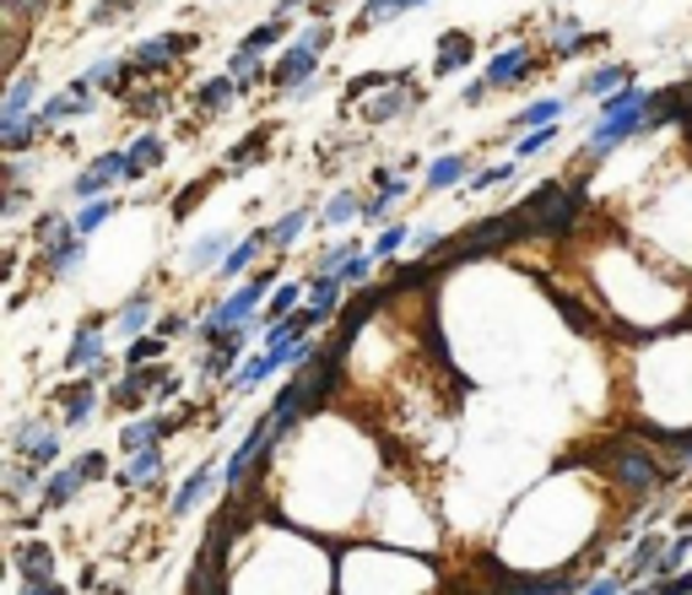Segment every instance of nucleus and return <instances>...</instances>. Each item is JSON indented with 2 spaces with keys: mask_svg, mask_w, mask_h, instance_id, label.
<instances>
[{
  "mask_svg": "<svg viewBox=\"0 0 692 595\" xmlns=\"http://www.w3.org/2000/svg\"><path fill=\"white\" fill-rule=\"evenodd\" d=\"M595 461V471L606 476V487L612 493H623V498H633V504H644L649 493H660V487H671L677 482V471H671V461H660L644 439H633V433H623V439H601V444H590V450H573V461Z\"/></svg>",
  "mask_w": 692,
  "mask_h": 595,
  "instance_id": "1",
  "label": "nucleus"
},
{
  "mask_svg": "<svg viewBox=\"0 0 692 595\" xmlns=\"http://www.w3.org/2000/svg\"><path fill=\"white\" fill-rule=\"evenodd\" d=\"M114 185H130V152L125 146H109V152H98L76 179H70V200H103Z\"/></svg>",
  "mask_w": 692,
  "mask_h": 595,
  "instance_id": "2",
  "label": "nucleus"
},
{
  "mask_svg": "<svg viewBox=\"0 0 692 595\" xmlns=\"http://www.w3.org/2000/svg\"><path fill=\"white\" fill-rule=\"evenodd\" d=\"M417 103H422V87H417V70L406 66V76H400L395 87H378L374 98H363V103H358V120L378 131V125H395V120H406Z\"/></svg>",
  "mask_w": 692,
  "mask_h": 595,
  "instance_id": "3",
  "label": "nucleus"
},
{
  "mask_svg": "<svg viewBox=\"0 0 692 595\" xmlns=\"http://www.w3.org/2000/svg\"><path fill=\"white\" fill-rule=\"evenodd\" d=\"M109 331H114V315H87L65 346V374H92L109 357Z\"/></svg>",
  "mask_w": 692,
  "mask_h": 595,
  "instance_id": "4",
  "label": "nucleus"
},
{
  "mask_svg": "<svg viewBox=\"0 0 692 595\" xmlns=\"http://www.w3.org/2000/svg\"><path fill=\"white\" fill-rule=\"evenodd\" d=\"M200 44V33H163V38H146V44H135L125 60H130V70L146 81V76H163V70L174 66L179 55H189Z\"/></svg>",
  "mask_w": 692,
  "mask_h": 595,
  "instance_id": "5",
  "label": "nucleus"
},
{
  "mask_svg": "<svg viewBox=\"0 0 692 595\" xmlns=\"http://www.w3.org/2000/svg\"><path fill=\"white\" fill-rule=\"evenodd\" d=\"M98 390H103V385H92L87 374H76V379L55 385V390H50V406H65L55 428H61V433H76V428H87V422H92V411H98Z\"/></svg>",
  "mask_w": 692,
  "mask_h": 595,
  "instance_id": "6",
  "label": "nucleus"
},
{
  "mask_svg": "<svg viewBox=\"0 0 692 595\" xmlns=\"http://www.w3.org/2000/svg\"><path fill=\"white\" fill-rule=\"evenodd\" d=\"M536 70H541V55H536L530 44H508V49H498V55L487 60V70H482V76H487V87H493V92H504V87L530 81Z\"/></svg>",
  "mask_w": 692,
  "mask_h": 595,
  "instance_id": "7",
  "label": "nucleus"
},
{
  "mask_svg": "<svg viewBox=\"0 0 692 595\" xmlns=\"http://www.w3.org/2000/svg\"><path fill=\"white\" fill-rule=\"evenodd\" d=\"M157 320H163V315H157V293H152V287H135L125 304L114 309V331L109 335H125V346H130V341L157 331Z\"/></svg>",
  "mask_w": 692,
  "mask_h": 595,
  "instance_id": "8",
  "label": "nucleus"
},
{
  "mask_svg": "<svg viewBox=\"0 0 692 595\" xmlns=\"http://www.w3.org/2000/svg\"><path fill=\"white\" fill-rule=\"evenodd\" d=\"M568 114H573V92H547V98L525 103V109L508 120V135L519 141V135H530V131H552V125H563Z\"/></svg>",
  "mask_w": 692,
  "mask_h": 595,
  "instance_id": "9",
  "label": "nucleus"
},
{
  "mask_svg": "<svg viewBox=\"0 0 692 595\" xmlns=\"http://www.w3.org/2000/svg\"><path fill=\"white\" fill-rule=\"evenodd\" d=\"M319 60H325V55H315V49H309L304 38H293V44L282 49V60L271 66V87H276V92L287 98L293 87H304V81H315V76H319Z\"/></svg>",
  "mask_w": 692,
  "mask_h": 595,
  "instance_id": "10",
  "label": "nucleus"
},
{
  "mask_svg": "<svg viewBox=\"0 0 692 595\" xmlns=\"http://www.w3.org/2000/svg\"><path fill=\"white\" fill-rule=\"evenodd\" d=\"M601 44H606V33H584V22H579V16H558V22H552V33H547V49H552V60L590 55V49H601Z\"/></svg>",
  "mask_w": 692,
  "mask_h": 595,
  "instance_id": "11",
  "label": "nucleus"
},
{
  "mask_svg": "<svg viewBox=\"0 0 692 595\" xmlns=\"http://www.w3.org/2000/svg\"><path fill=\"white\" fill-rule=\"evenodd\" d=\"M260 255H276V250H271V233H265V228L244 233V239L233 244V255L217 265V276H222V282H250L254 265H260Z\"/></svg>",
  "mask_w": 692,
  "mask_h": 595,
  "instance_id": "12",
  "label": "nucleus"
},
{
  "mask_svg": "<svg viewBox=\"0 0 692 595\" xmlns=\"http://www.w3.org/2000/svg\"><path fill=\"white\" fill-rule=\"evenodd\" d=\"M81 255H87V239H81L76 228H65L61 239H50V244L39 250V271H44L50 282H61V276H70V271L81 265Z\"/></svg>",
  "mask_w": 692,
  "mask_h": 595,
  "instance_id": "13",
  "label": "nucleus"
},
{
  "mask_svg": "<svg viewBox=\"0 0 692 595\" xmlns=\"http://www.w3.org/2000/svg\"><path fill=\"white\" fill-rule=\"evenodd\" d=\"M628 87H633L628 60H601V66L573 87V98H601V103H606V98H617V92H628Z\"/></svg>",
  "mask_w": 692,
  "mask_h": 595,
  "instance_id": "14",
  "label": "nucleus"
},
{
  "mask_svg": "<svg viewBox=\"0 0 692 595\" xmlns=\"http://www.w3.org/2000/svg\"><path fill=\"white\" fill-rule=\"evenodd\" d=\"M11 574L28 580H55V541H17L11 547Z\"/></svg>",
  "mask_w": 692,
  "mask_h": 595,
  "instance_id": "15",
  "label": "nucleus"
},
{
  "mask_svg": "<svg viewBox=\"0 0 692 595\" xmlns=\"http://www.w3.org/2000/svg\"><path fill=\"white\" fill-rule=\"evenodd\" d=\"M114 482H120L125 493H152V487L163 482V444H157V450H141V455H125V465L114 471Z\"/></svg>",
  "mask_w": 692,
  "mask_h": 595,
  "instance_id": "16",
  "label": "nucleus"
},
{
  "mask_svg": "<svg viewBox=\"0 0 692 595\" xmlns=\"http://www.w3.org/2000/svg\"><path fill=\"white\" fill-rule=\"evenodd\" d=\"M233 98H244V92H239V81H233L228 70H217V76H206V81L195 87V125H206L211 114H222V109H228Z\"/></svg>",
  "mask_w": 692,
  "mask_h": 595,
  "instance_id": "17",
  "label": "nucleus"
},
{
  "mask_svg": "<svg viewBox=\"0 0 692 595\" xmlns=\"http://www.w3.org/2000/svg\"><path fill=\"white\" fill-rule=\"evenodd\" d=\"M33 98H39V76H33V70H17L11 87H6V98H0V131H11L17 120H28V114H33Z\"/></svg>",
  "mask_w": 692,
  "mask_h": 595,
  "instance_id": "18",
  "label": "nucleus"
},
{
  "mask_svg": "<svg viewBox=\"0 0 692 595\" xmlns=\"http://www.w3.org/2000/svg\"><path fill=\"white\" fill-rule=\"evenodd\" d=\"M476 168H471V157L465 152H439L433 163H428V174H422V190L428 196H439V190H454V185H465Z\"/></svg>",
  "mask_w": 692,
  "mask_h": 595,
  "instance_id": "19",
  "label": "nucleus"
},
{
  "mask_svg": "<svg viewBox=\"0 0 692 595\" xmlns=\"http://www.w3.org/2000/svg\"><path fill=\"white\" fill-rule=\"evenodd\" d=\"M87 482L76 476V465H61V471H50L44 476V493H39V509L44 515H65L70 504H76V493H81Z\"/></svg>",
  "mask_w": 692,
  "mask_h": 595,
  "instance_id": "20",
  "label": "nucleus"
},
{
  "mask_svg": "<svg viewBox=\"0 0 692 595\" xmlns=\"http://www.w3.org/2000/svg\"><path fill=\"white\" fill-rule=\"evenodd\" d=\"M315 222H319L315 206H293V211H282V217L265 228V233H271V250H276V255H287V250H293V244L315 228Z\"/></svg>",
  "mask_w": 692,
  "mask_h": 595,
  "instance_id": "21",
  "label": "nucleus"
},
{
  "mask_svg": "<svg viewBox=\"0 0 692 595\" xmlns=\"http://www.w3.org/2000/svg\"><path fill=\"white\" fill-rule=\"evenodd\" d=\"M206 493H217V461H200L195 471H189L185 482H179V493H174V504H168V515L179 520V515H189Z\"/></svg>",
  "mask_w": 692,
  "mask_h": 595,
  "instance_id": "22",
  "label": "nucleus"
},
{
  "mask_svg": "<svg viewBox=\"0 0 692 595\" xmlns=\"http://www.w3.org/2000/svg\"><path fill=\"white\" fill-rule=\"evenodd\" d=\"M304 282H309V309H315L319 320H336L347 309V298H352L341 276H304Z\"/></svg>",
  "mask_w": 692,
  "mask_h": 595,
  "instance_id": "23",
  "label": "nucleus"
},
{
  "mask_svg": "<svg viewBox=\"0 0 692 595\" xmlns=\"http://www.w3.org/2000/svg\"><path fill=\"white\" fill-rule=\"evenodd\" d=\"M304 293H309V282L287 276V282L271 293V304H265V315H260V331H265V326H282V320H293V315L304 309Z\"/></svg>",
  "mask_w": 692,
  "mask_h": 595,
  "instance_id": "24",
  "label": "nucleus"
},
{
  "mask_svg": "<svg viewBox=\"0 0 692 595\" xmlns=\"http://www.w3.org/2000/svg\"><path fill=\"white\" fill-rule=\"evenodd\" d=\"M168 433H163V411H152V417H130L125 428H120V450L125 455H141V450H157Z\"/></svg>",
  "mask_w": 692,
  "mask_h": 595,
  "instance_id": "25",
  "label": "nucleus"
},
{
  "mask_svg": "<svg viewBox=\"0 0 692 595\" xmlns=\"http://www.w3.org/2000/svg\"><path fill=\"white\" fill-rule=\"evenodd\" d=\"M471 60H476V38H471V33H443L439 55H433V81L454 76V70L471 66Z\"/></svg>",
  "mask_w": 692,
  "mask_h": 595,
  "instance_id": "26",
  "label": "nucleus"
},
{
  "mask_svg": "<svg viewBox=\"0 0 692 595\" xmlns=\"http://www.w3.org/2000/svg\"><path fill=\"white\" fill-rule=\"evenodd\" d=\"M28 493H44V471L33 461H22V455H11V465H6V504L22 509Z\"/></svg>",
  "mask_w": 692,
  "mask_h": 595,
  "instance_id": "27",
  "label": "nucleus"
},
{
  "mask_svg": "<svg viewBox=\"0 0 692 595\" xmlns=\"http://www.w3.org/2000/svg\"><path fill=\"white\" fill-rule=\"evenodd\" d=\"M76 87H87V92H120V81H125V55H103V60H92V66L81 70V76H70Z\"/></svg>",
  "mask_w": 692,
  "mask_h": 595,
  "instance_id": "28",
  "label": "nucleus"
},
{
  "mask_svg": "<svg viewBox=\"0 0 692 595\" xmlns=\"http://www.w3.org/2000/svg\"><path fill=\"white\" fill-rule=\"evenodd\" d=\"M547 298H552V309L568 320V331H573V335H595V331H601V315H595V309H584L573 293H563V287H547Z\"/></svg>",
  "mask_w": 692,
  "mask_h": 595,
  "instance_id": "29",
  "label": "nucleus"
},
{
  "mask_svg": "<svg viewBox=\"0 0 692 595\" xmlns=\"http://www.w3.org/2000/svg\"><path fill=\"white\" fill-rule=\"evenodd\" d=\"M352 222H363V200L352 185H341L336 196L319 206V228H352Z\"/></svg>",
  "mask_w": 692,
  "mask_h": 595,
  "instance_id": "30",
  "label": "nucleus"
},
{
  "mask_svg": "<svg viewBox=\"0 0 692 595\" xmlns=\"http://www.w3.org/2000/svg\"><path fill=\"white\" fill-rule=\"evenodd\" d=\"M233 244H239V239H233V233H222V228H217V233H200V239L189 244L185 261L195 265V271H206V265H222L228 255H233Z\"/></svg>",
  "mask_w": 692,
  "mask_h": 595,
  "instance_id": "31",
  "label": "nucleus"
},
{
  "mask_svg": "<svg viewBox=\"0 0 692 595\" xmlns=\"http://www.w3.org/2000/svg\"><path fill=\"white\" fill-rule=\"evenodd\" d=\"M688 552H692V536H671V547L655 558V569H649V585H666V580H677V574H688Z\"/></svg>",
  "mask_w": 692,
  "mask_h": 595,
  "instance_id": "32",
  "label": "nucleus"
},
{
  "mask_svg": "<svg viewBox=\"0 0 692 595\" xmlns=\"http://www.w3.org/2000/svg\"><path fill=\"white\" fill-rule=\"evenodd\" d=\"M287 33H293V22H287V16H265V22H254L250 33H244V49L271 55V49H282V44H287Z\"/></svg>",
  "mask_w": 692,
  "mask_h": 595,
  "instance_id": "33",
  "label": "nucleus"
},
{
  "mask_svg": "<svg viewBox=\"0 0 692 595\" xmlns=\"http://www.w3.org/2000/svg\"><path fill=\"white\" fill-rule=\"evenodd\" d=\"M395 16H406V0H363L358 16L347 22V33L358 38V33H369V27H378V22H395Z\"/></svg>",
  "mask_w": 692,
  "mask_h": 595,
  "instance_id": "34",
  "label": "nucleus"
},
{
  "mask_svg": "<svg viewBox=\"0 0 692 595\" xmlns=\"http://www.w3.org/2000/svg\"><path fill=\"white\" fill-rule=\"evenodd\" d=\"M120 206H125V200H114V196L87 200V206H76V211H70V228H76L81 239H92V233H98V228H103V222H109V217H114Z\"/></svg>",
  "mask_w": 692,
  "mask_h": 595,
  "instance_id": "35",
  "label": "nucleus"
},
{
  "mask_svg": "<svg viewBox=\"0 0 692 595\" xmlns=\"http://www.w3.org/2000/svg\"><path fill=\"white\" fill-rule=\"evenodd\" d=\"M406 244H411V228H406V222H389V228H378V239L369 244V255H374V265H395Z\"/></svg>",
  "mask_w": 692,
  "mask_h": 595,
  "instance_id": "36",
  "label": "nucleus"
},
{
  "mask_svg": "<svg viewBox=\"0 0 692 595\" xmlns=\"http://www.w3.org/2000/svg\"><path fill=\"white\" fill-rule=\"evenodd\" d=\"M519 168H525L519 157H498V163H487V168H476V174L465 179V190H471V196H482V190H498V185H508V179H514Z\"/></svg>",
  "mask_w": 692,
  "mask_h": 595,
  "instance_id": "37",
  "label": "nucleus"
},
{
  "mask_svg": "<svg viewBox=\"0 0 692 595\" xmlns=\"http://www.w3.org/2000/svg\"><path fill=\"white\" fill-rule=\"evenodd\" d=\"M125 152H130V163H135V168H157V163L168 157V141H163L157 131H135L125 141Z\"/></svg>",
  "mask_w": 692,
  "mask_h": 595,
  "instance_id": "38",
  "label": "nucleus"
},
{
  "mask_svg": "<svg viewBox=\"0 0 692 595\" xmlns=\"http://www.w3.org/2000/svg\"><path fill=\"white\" fill-rule=\"evenodd\" d=\"M168 346H174V341H163L157 331L141 335V341H130V346H125V368H152V363H163V357H168Z\"/></svg>",
  "mask_w": 692,
  "mask_h": 595,
  "instance_id": "39",
  "label": "nucleus"
},
{
  "mask_svg": "<svg viewBox=\"0 0 692 595\" xmlns=\"http://www.w3.org/2000/svg\"><path fill=\"white\" fill-rule=\"evenodd\" d=\"M265 141H271V125H254V131L244 135L233 152H228V174H244V168H250V157H260V152H265Z\"/></svg>",
  "mask_w": 692,
  "mask_h": 595,
  "instance_id": "40",
  "label": "nucleus"
},
{
  "mask_svg": "<svg viewBox=\"0 0 692 595\" xmlns=\"http://www.w3.org/2000/svg\"><path fill=\"white\" fill-rule=\"evenodd\" d=\"M558 135H563V125H552V131H530V135H519V141H514V157H519V163H530V157H541V152H547V146H552Z\"/></svg>",
  "mask_w": 692,
  "mask_h": 595,
  "instance_id": "41",
  "label": "nucleus"
},
{
  "mask_svg": "<svg viewBox=\"0 0 692 595\" xmlns=\"http://www.w3.org/2000/svg\"><path fill=\"white\" fill-rule=\"evenodd\" d=\"M579 595H628V580L617 574V569H595L590 580H584V591Z\"/></svg>",
  "mask_w": 692,
  "mask_h": 595,
  "instance_id": "42",
  "label": "nucleus"
},
{
  "mask_svg": "<svg viewBox=\"0 0 692 595\" xmlns=\"http://www.w3.org/2000/svg\"><path fill=\"white\" fill-rule=\"evenodd\" d=\"M70 465H76V476H81V482H103V476H114L103 450H81V455H76Z\"/></svg>",
  "mask_w": 692,
  "mask_h": 595,
  "instance_id": "43",
  "label": "nucleus"
},
{
  "mask_svg": "<svg viewBox=\"0 0 692 595\" xmlns=\"http://www.w3.org/2000/svg\"><path fill=\"white\" fill-rule=\"evenodd\" d=\"M125 109L130 114H141V120H157V114L168 109V92H130Z\"/></svg>",
  "mask_w": 692,
  "mask_h": 595,
  "instance_id": "44",
  "label": "nucleus"
},
{
  "mask_svg": "<svg viewBox=\"0 0 692 595\" xmlns=\"http://www.w3.org/2000/svg\"><path fill=\"white\" fill-rule=\"evenodd\" d=\"M195 326H200V320H189V315L174 309V315H163V320H157V335H163V341H185V335H195Z\"/></svg>",
  "mask_w": 692,
  "mask_h": 595,
  "instance_id": "45",
  "label": "nucleus"
},
{
  "mask_svg": "<svg viewBox=\"0 0 692 595\" xmlns=\"http://www.w3.org/2000/svg\"><path fill=\"white\" fill-rule=\"evenodd\" d=\"M50 5H55V0H6V16H11V22H39Z\"/></svg>",
  "mask_w": 692,
  "mask_h": 595,
  "instance_id": "46",
  "label": "nucleus"
},
{
  "mask_svg": "<svg viewBox=\"0 0 692 595\" xmlns=\"http://www.w3.org/2000/svg\"><path fill=\"white\" fill-rule=\"evenodd\" d=\"M22 211H28V185H6V196H0V217L17 222Z\"/></svg>",
  "mask_w": 692,
  "mask_h": 595,
  "instance_id": "47",
  "label": "nucleus"
},
{
  "mask_svg": "<svg viewBox=\"0 0 692 595\" xmlns=\"http://www.w3.org/2000/svg\"><path fill=\"white\" fill-rule=\"evenodd\" d=\"M487 98H493V87H487V76H482V81H465V87H460V103H465V109H482Z\"/></svg>",
  "mask_w": 692,
  "mask_h": 595,
  "instance_id": "48",
  "label": "nucleus"
},
{
  "mask_svg": "<svg viewBox=\"0 0 692 595\" xmlns=\"http://www.w3.org/2000/svg\"><path fill=\"white\" fill-rule=\"evenodd\" d=\"M157 406H168V400H185V379H179V374H174V368H168V379H163V385H157Z\"/></svg>",
  "mask_w": 692,
  "mask_h": 595,
  "instance_id": "49",
  "label": "nucleus"
},
{
  "mask_svg": "<svg viewBox=\"0 0 692 595\" xmlns=\"http://www.w3.org/2000/svg\"><path fill=\"white\" fill-rule=\"evenodd\" d=\"M22 595H70L61 585V580H28V585H22Z\"/></svg>",
  "mask_w": 692,
  "mask_h": 595,
  "instance_id": "50",
  "label": "nucleus"
},
{
  "mask_svg": "<svg viewBox=\"0 0 692 595\" xmlns=\"http://www.w3.org/2000/svg\"><path fill=\"white\" fill-rule=\"evenodd\" d=\"M341 5H352V0H315V5H309V16H315V22H330Z\"/></svg>",
  "mask_w": 692,
  "mask_h": 595,
  "instance_id": "51",
  "label": "nucleus"
},
{
  "mask_svg": "<svg viewBox=\"0 0 692 595\" xmlns=\"http://www.w3.org/2000/svg\"><path fill=\"white\" fill-rule=\"evenodd\" d=\"M44 526V509H22V515H11V530H39Z\"/></svg>",
  "mask_w": 692,
  "mask_h": 595,
  "instance_id": "52",
  "label": "nucleus"
},
{
  "mask_svg": "<svg viewBox=\"0 0 692 595\" xmlns=\"http://www.w3.org/2000/svg\"><path fill=\"white\" fill-rule=\"evenodd\" d=\"M660 595H692V569H688V574H677V580H666Z\"/></svg>",
  "mask_w": 692,
  "mask_h": 595,
  "instance_id": "53",
  "label": "nucleus"
},
{
  "mask_svg": "<svg viewBox=\"0 0 692 595\" xmlns=\"http://www.w3.org/2000/svg\"><path fill=\"white\" fill-rule=\"evenodd\" d=\"M76 591H81V595H98V569H92V563H81V580H76Z\"/></svg>",
  "mask_w": 692,
  "mask_h": 595,
  "instance_id": "54",
  "label": "nucleus"
},
{
  "mask_svg": "<svg viewBox=\"0 0 692 595\" xmlns=\"http://www.w3.org/2000/svg\"><path fill=\"white\" fill-rule=\"evenodd\" d=\"M319 87H325V76H315V81H304V87H293L287 98H298V103H304V98H319Z\"/></svg>",
  "mask_w": 692,
  "mask_h": 595,
  "instance_id": "55",
  "label": "nucleus"
},
{
  "mask_svg": "<svg viewBox=\"0 0 692 595\" xmlns=\"http://www.w3.org/2000/svg\"><path fill=\"white\" fill-rule=\"evenodd\" d=\"M628 595H660V585H649V580H644V585H628Z\"/></svg>",
  "mask_w": 692,
  "mask_h": 595,
  "instance_id": "56",
  "label": "nucleus"
},
{
  "mask_svg": "<svg viewBox=\"0 0 692 595\" xmlns=\"http://www.w3.org/2000/svg\"><path fill=\"white\" fill-rule=\"evenodd\" d=\"M114 5H120V16H125V11H135V5H146V0H114Z\"/></svg>",
  "mask_w": 692,
  "mask_h": 595,
  "instance_id": "57",
  "label": "nucleus"
},
{
  "mask_svg": "<svg viewBox=\"0 0 692 595\" xmlns=\"http://www.w3.org/2000/svg\"><path fill=\"white\" fill-rule=\"evenodd\" d=\"M98 595H130V591H125V585H103Z\"/></svg>",
  "mask_w": 692,
  "mask_h": 595,
  "instance_id": "58",
  "label": "nucleus"
},
{
  "mask_svg": "<svg viewBox=\"0 0 692 595\" xmlns=\"http://www.w3.org/2000/svg\"><path fill=\"white\" fill-rule=\"evenodd\" d=\"M417 5H428V0H406V11H417Z\"/></svg>",
  "mask_w": 692,
  "mask_h": 595,
  "instance_id": "59",
  "label": "nucleus"
}]
</instances>
